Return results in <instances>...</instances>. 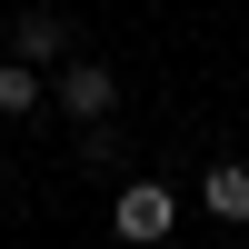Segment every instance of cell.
Returning a JSON list of instances; mask_svg holds the SVG:
<instances>
[{
	"instance_id": "4",
	"label": "cell",
	"mask_w": 249,
	"mask_h": 249,
	"mask_svg": "<svg viewBox=\"0 0 249 249\" xmlns=\"http://www.w3.org/2000/svg\"><path fill=\"white\" fill-rule=\"evenodd\" d=\"M199 199H210V210H219V219L239 230V219H249V170H239V160H210V179H199Z\"/></svg>"
},
{
	"instance_id": "5",
	"label": "cell",
	"mask_w": 249,
	"mask_h": 249,
	"mask_svg": "<svg viewBox=\"0 0 249 249\" xmlns=\"http://www.w3.org/2000/svg\"><path fill=\"white\" fill-rule=\"evenodd\" d=\"M40 100H50V80H40V70H20V60H0V120H30Z\"/></svg>"
},
{
	"instance_id": "2",
	"label": "cell",
	"mask_w": 249,
	"mask_h": 249,
	"mask_svg": "<svg viewBox=\"0 0 249 249\" xmlns=\"http://www.w3.org/2000/svg\"><path fill=\"white\" fill-rule=\"evenodd\" d=\"M170 219H179L170 179H130V190L110 199V230H120V239H140V249H150V239H170Z\"/></svg>"
},
{
	"instance_id": "3",
	"label": "cell",
	"mask_w": 249,
	"mask_h": 249,
	"mask_svg": "<svg viewBox=\"0 0 249 249\" xmlns=\"http://www.w3.org/2000/svg\"><path fill=\"white\" fill-rule=\"evenodd\" d=\"M60 50H70L60 10H20V30H10V60H20V70H40V60H60Z\"/></svg>"
},
{
	"instance_id": "1",
	"label": "cell",
	"mask_w": 249,
	"mask_h": 249,
	"mask_svg": "<svg viewBox=\"0 0 249 249\" xmlns=\"http://www.w3.org/2000/svg\"><path fill=\"white\" fill-rule=\"evenodd\" d=\"M50 100L80 120V130H110V110H120V80L100 70V60H60V80H50Z\"/></svg>"
}]
</instances>
